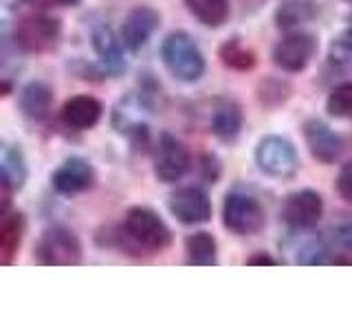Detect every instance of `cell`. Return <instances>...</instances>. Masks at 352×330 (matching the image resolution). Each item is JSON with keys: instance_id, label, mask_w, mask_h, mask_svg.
<instances>
[{"instance_id": "1", "label": "cell", "mask_w": 352, "mask_h": 330, "mask_svg": "<svg viewBox=\"0 0 352 330\" xmlns=\"http://www.w3.org/2000/svg\"><path fill=\"white\" fill-rule=\"evenodd\" d=\"M115 242L130 256H154L172 245V229L152 207H130L115 229Z\"/></svg>"}, {"instance_id": "2", "label": "cell", "mask_w": 352, "mask_h": 330, "mask_svg": "<svg viewBox=\"0 0 352 330\" xmlns=\"http://www.w3.org/2000/svg\"><path fill=\"white\" fill-rule=\"evenodd\" d=\"M161 60L172 77L183 84L198 82L207 71V62L201 47L185 31H172L161 44Z\"/></svg>"}, {"instance_id": "3", "label": "cell", "mask_w": 352, "mask_h": 330, "mask_svg": "<svg viewBox=\"0 0 352 330\" xmlns=\"http://www.w3.org/2000/svg\"><path fill=\"white\" fill-rule=\"evenodd\" d=\"M256 165L262 174L271 179H293L300 170V157L291 139L282 135H267L256 146Z\"/></svg>"}, {"instance_id": "4", "label": "cell", "mask_w": 352, "mask_h": 330, "mask_svg": "<svg viewBox=\"0 0 352 330\" xmlns=\"http://www.w3.org/2000/svg\"><path fill=\"white\" fill-rule=\"evenodd\" d=\"M82 242L71 229L51 227L40 236L36 245V262L42 267H77L82 264Z\"/></svg>"}, {"instance_id": "5", "label": "cell", "mask_w": 352, "mask_h": 330, "mask_svg": "<svg viewBox=\"0 0 352 330\" xmlns=\"http://www.w3.org/2000/svg\"><path fill=\"white\" fill-rule=\"evenodd\" d=\"M62 36V22L47 14H27L14 27V42L27 53H47Z\"/></svg>"}, {"instance_id": "6", "label": "cell", "mask_w": 352, "mask_h": 330, "mask_svg": "<svg viewBox=\"0 0 352 330\" xmlns=\"http://www.w3.org/2000/svg\"><path fill=\"white\" fill-rule=\"evenodd\" d=\"M267 216L258 198L242 192H229L223 203V225L234 236H253L264 227Z\"/></svg>"}, {"instance_id": "7", "label": "cell", "mask_w": 352, "mask_h": 330, "mask_svg": "<svg viewBox=\"0 0 352 330\" xmlns=\"http://www.w3.org/2000/svg\"><path fill=\"white\" fill-rule=\"evenodd\" d=\"M317 49H319V44L313 33L293 31L289 36H284L282 40L275 42L271 58H273V64L280 66L282 71L300 73L313 62Z\"/></svg>"}, {"instance_id": "8", "label": "cell", "mask_w": 352, "mask_h": 330, "mask_svg": "<svg viewBox=\"0 0 352 330\" xmlns=\"http://www.w3.org/2000/svg\"><path fill=\"white\" fill-rule=\"evenodd\" d=\"M192 157L183 143L170 132H163L154 148V176L161 183H176L190 172Z\"/></svg>"}, {"instance_id": "9", "label": "cell", "mask_w": 352, "mask_h": 330, "mask_svg": "<svg viewBox=\"0 0 352 330\" xmlns=\"http://www.w3.org/2000/svg\"><path fill=\"white\" fill-rule=\"evenodd\" d=\"M282 220L295 231H306L317 227L324 216V198L315 190L291 192L282 203Z\"/></svg>"}, {"instance_id": "10", "label": "cell", "mask_w": 352, "mask_h": 330, "mask_svg": "<svg viewBox=\"0 0 352 330\" xmlns=\"http://www.w3.org/2000/svg\"><path fill=\"white\" fill-rule=\"evenodd\" d=\"M168 209L181 225H187V227L205 225L212 220V198L207 196L205 190H201V187H196V185L176 190L170 196Z\"/></svg>"}, {"instance_id": "11", "label": "cell", "mask_w": 352, "mask_h": 330, "mask_svg": "<svg viewBox=\"0 0 352 330\" xmlns=\"http://www.w3.org/2000/svg\"><path fill=\"white\" fill-rule=\"evenodd\" d=\"M161 25V14L150 5H139L126 16L121 25L119 38L124 47L132 53H139L148 44V40L154 36V31Z\"/></svg>"}, {"instance_id": "12", "label": "cell", "mask_w": 352, "mask_h": 330, "mask_svg": "<svg viewBox=\"0 0 352 330\" xmlns=\"http://www.w3.org/2000/svg\"><path fill=\"white\" fill-rule=\"evenodd\" d=\"M97 183V172L91 163L82 157L66 159L58 170L51 174V185L58 194L73 196L93 190Z\"/></svg>"}, {"instance_id": "13", "label": "cell", "mask_w": 352, "mask_h": 330, "mask_svg": "<svg viewBox=\"0 0 352 330\" xmlns=\"http://www.w3.org/2000/svg\"><path fill=\"white\" fill-rule=\"evenodd\" d=\"M302 135L306 141V148L315 161L330 165L339 159L341 148H344L341 146V137L328 124H324L322 119L317 117L306 119L302 126Z\"/></svg>"}, {"instance_id": "14", "label": "cell", "mask_w": 352, "mask_h": 330, "mask_svg": "<svg viewBox=\"0 0 352 330\" xmlns=\"http://www.w3.org/2000/svg\"><path fill=\"white\" fill-rule=\"evenodd\" d=\"M104 106L93 95H75L62 106V121L73 130H91L99 124Z\"/></svg>"}, {"instance_id": "15", "label": "cell", "mask_w": 352, "mask_h": 330, "mask_svg": "<svg viewBox=\"0 0 352 330\" xmlns=\"http://www.w3.org/2000/svg\"><path fill=\"white\" fill-rule=\"evenodd\" d=\"M93 49L97 53L99 62H102L104 71L113 73V75H121L126 71V58H124V42L121 38L115 36V31L108 25H99L93 29Z\"/></svg>"}, {"instance_id": "16", "label": "cell", "mask_w": 352, "mask_h": 330, "mask_svg": "<svg viewBox=\"0 0 352 330\" xmlns=\"http://www.w3.org/2000/svg\"><path fill=\"white\" fill-rule=\"evenodd\" d=\"M209 130L223 141H234L240 135L242 108L236 99H229V97L216 99L212 115H209Z\"/></svg>"}, {"instance_id": "17", "label": "cell", "mask_w": 352, "mask_h": 330, "mask_svg": "<svg viewBox=\"0 0 352 330\" xmlns=\"http://www.w3.org/2000/svg\"><path fill=\"white\" fill-rule=\"evenodd\" d=\"M18 106H20V113L27 119H33V121L47 119L53 108V88L40 80L25 84L18 97Z\"/></svg>"}, {"instance_id": "18", "label": "cell", "mask_w": 352, "mask_h": 330, "mask_svg": "<svg viewBox=\"0 0 352 330\" xmlns=\"http://www.w3.org/2000/svg\"><path fill=\"white\" fill-rule=\"evenodd\" d=\"M319 14V7L315 0H284V3L275 9V25L278 29L293 31L302 25H308Z\"/></svg>"}, {"instance_id": "19", "label": "cell", "mask_w": 352, "mask_h": 330, "mask_svg": "<svg viewBox=\"0 0 352 330\" xmlns=\"http://www.w3.org/2000/svg\"><path fill=\"white\" fill-rule=\"evenodd\" d=\"M25 236V214L22 212H7L0 225V262L9 267L18 256V249Z\"/></svg>"}, {"instance_id": "20", "label": "cell", "mask_w": 352, "mask_h": 330, "mask_svg": "<svg viewBox=\"0 0 352 330\" xmlns=\"http://www.w3.org/2000/svg\"><path fill=\"white\" fill-rule=\"evenodd\" d=\"M185 256L194 267H214L218 264V242L209 231H196L185 238Z\"/></svg>"}, {"instance_id": "21", "label": "cell", "mask_w": 352, "mask_h": 330, "mask_svg": "<svg viewBox=\"0 0 352 330\" xmlns=\"http://www.w3.org/2000/svg\"><path fill=\"white\" fill-rule=\"evenodd\" d=\"M183 3L187 11H190L203 27H209V29L223 27L231 14L229 0H183Z\"/></svg>"}, {"instance_id": "22", "label": "cell", "mask_w": 352, "mask_h": 330, "mask_svg": "<svg viewBox=\"0 0 352 330\" xmlns=\"http://www.w3.org/2000/svg\"><path fill=\"white\" fill-rule=\"evenodd\" d=\"M218 58L227 69L234 71H251L258 64V55L253 49H249L240 38H231L225 44H220Z\"/></svg>"}, {"instance_id": "23", "label": "cell", "mask_w": 352, "mask_h": 330, "mask_svg": "<svg viewBox=\"0 0 352 330\" xmlns=\"http://www.w3.org/2000/svg\"><path fill=\"white\" fill-rule=\"evenodd\" d=\"M328 64L339 75H352V27L339 31L330 40L328 47Z\"/></svg>"}, {"instance_id": "24", "label": "cell", "mask_w": 352, "mask_h": 330, "mask_svg": "<svg viewBox=\"0 0 352 330\" xmlns=\"http://www.w3.org/2000/svg\"><path fill=\"white\" fill-rule=\"evenodd\" d=\"M27 161L20 146H5L3 148V181L11 185V190L18 192L27 183Z\"/></svg>"}, {"instance_id": "25", "label": "cell", "mask_w": 352, "mask_h": 330, "mask_svg": "<svg viewBox=\"0 0 352 330\" xmlns=\"http://www.w3.org/2000/svg\"><path fill=\"white\" fill-rule=\"evenodd\" d=\"M289 97H291V84L286 80H280V77H267V80H262L258 86V99H260V104L267 108L280 106Z\"/></svg>"}, {"instance_id": "26", "label": "cell", "mask_w": 352, "mask_h": 330, "mask_svg": "<svg viewBox=\"0 0 352 330\" xmlns=\"http://www.w3.org/2000/svg\"><path fill=\"white\" fill-rule=\"evenodd\" d=\"M326 110L335 119H352V82H344L330 91Z\"/></svg>"}, {"instance_id": "27", "label": "cell", "mask_w": 352, "mask_h": 330, "mask_svg": "<svg viewBox=\"0 0 352 330\" xmlns=\"http://www.w3.org/2000/svg\"><path fill=\"white\" fill-rule=\"evenodd\" d=\"M337 192L346 203L352 205V161L346 163L337 176Z\"/></svg>"}, {"instance_id": "28", "label": "cell", "mask_w": 352, "mask_h": 330, "mask_svg": "<svg viewBox=\"0 0 352 330\" xmlns=\"http://www.w3.org/2000/svg\"><path fill=\"white\" fill-rule=\"evenodd\" d=\"M201 168H203V176L209 181V183H216V179L220 176V165H218V159L214 154H205L201 159Z\"/></svg>"}, {"instance_id": "29", "label": "cell", "mask_w": 352, "mask_h": 330, "mask_svg": "<svg viewBox=\"0 0 352 330\" xmlns=\"http://www.w3.org/2000/svg\"><path fill=\"white\" fill-rule=\"evenodd\" d=\"M335 240H337V245L341 249H346L352 253V220H348V223L344 225H339L337 231H335Z\"/></svg>"}, {"instance_id": "30", "label": "cell", "mask_w": 352, "mask_h": 330, "mask_svg": "<svg viewBox=\"0 0 352 330\" xmlns=\"http://www.w3.org/2000/svg\"><path fill=\"white\" fill-rule=\"evenodd\" d=\"M25 3L40 9H55V7H77L82 0H25Z\"/></svg>"}, {"instance_id": "31", "label": "cell", "mask_w": 352, "mask_h": 330, "mask_svg": "<svg viewBox=\"0 0 352 330\" xmlns=\"http://www.w3.org/2000/svg\"><path fill=\"white\" fill-rule=\"evenodd\" d=\"M247 264H249V267H258V264H262V267H264V264H267V267H273V264H278V260L271 258L269 253L260 251V253H253V256H249Z\"/></svg>"}, {"instance_id": "32", "label": "cell", "mask_w": 352, "mask_h": 330, "mask_svg": "<svg viewBox=\"0 0 352 330\" xmlns=\"http://www.w3.org/2000/svg\"><path fill=\"white\" fill-rule=\"evenodd\" d=\"M348 3H352V0H348Z\"/></svg>"}]
</instances>
